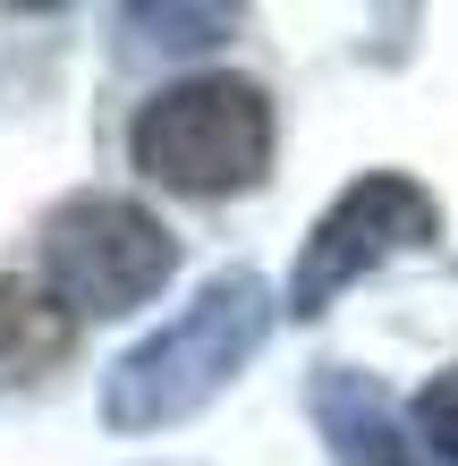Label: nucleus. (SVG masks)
<instances>
[{
	"label": "nucleus",
	"mask_w": 458,
	"mask_h": 466,
	"mask_svg": "<svg viewBox=\"0 0 458 466\" xmlns=\"http://www.w3.org/2000/svg\"><path fill=\"white\" fill-rule=\"evenodd\" d=\"M127 25L161 51H196V43H221L238 25V9H127Z\"/></svg>",
	"instance_id": "7"
},
{
	"label": "nucleus",
	"mask_w": 458,
	"mask_h": 466,
	"mask_svg": "<svg viewBox=\"0 0 458 466\" xmlns=\"http://www.w3.org/2000/svg\"><path fill=\"white\" fill-rule=\"evenodd\" d=\"M314 424H322V441H331L340 466H433L424 441H408L399 407L373 390L365 373H348V365L314 373Z\"/></svg>",
	"instance_id": "5"
},
{
	"label": "nucleus",
	"mask_w": 458,
	"mask_h": 466,
	"mask_svg": "<svg viewBox=\"0 0 458 466\" xmlns=\"http://www.w3.org/2000/svg\"><path fill=\"white\" fill-rule=\"evenodd\" d=\"M76 339V314L51 297L43 280H25V271H0V373H43L60 365Z\"/></svg>",
	"instance_id": "6"
},
{
	"label": "nucleus",
	"mask_w": 458,
	"mask_h": 466,
	"mask_svg": "<svg viewBox=\"0 0 458 466\" xmlns=\"http://www.w3.org/2000/svg\"><path fill=\"white\" fill-rule=\"evenodd\" d=\"M416 432H424V450H433L442 466H458V365L424 381V399H416Z\"/></svg>",
	"instance_id": "8"
},
{
	"label": "nucleus",
	"mask_w": 458,
	"mask_h": 466,
	"mask_svg": "<svg viewBox=\"0 0 458 466\" xmlns=\"http://www.w3.org/2000/svg\"><path fill=\"white\" fill-rule=\"evenodd\" d=\"M178 271V238L127 196H76L43 221V289L68 314H127Z\"/></svg>",
	"instance_id": "3"
},
{
	"label": "nucleus",
	"mask_w": 458,
	"mask_h": 466,
	"mask_svg": "<svg viewBox=\"0 0 458 466\" xmlns=\"http://www.w3.org/2000/svg\"><path fill=\"white\" fill-rule=\"evenodd\" d=\"M263 331H272V289H263L255 271H221L170 331H153L145 348H127L111 365V390H102L111 432H161V424L196 416V407L263 348Z\"/></svg>",
	"instance_id": "1"
},
{
	"label": "nucleus",
	"mask_w": 458,
	"mask_h": 466,
	"mask_svg": "<svg viewBox=\"0 0 458 466\" xmlns=\"http://www.w3.org/2000/svg\"><path fill=\"white\" fill-rule=\"evenodd\" d=\"M433 238H442V204L424 196L416 178L373 170V178H357V187H348V196L314 221L306 255H298V280H289V306H298V314H322L348 280H357V271L408 255V246H433Z\"/></svg>",
	"instance_id": "4"
},
{
	"label": "nucleus",
	"mask_w": 458,
	"mask_h": 466,
	"mask_svg": "<svg viewBox=\"0 0 458 466\" xmlns=\"http://www.w3.org/2000/svg\"><path fill=\"white\" fill-rule=\"evenodd\" d=\"M127 153L178 196H229V187H255L272 161V102L247 76H187L137 111Z\"/></svg>",
	"instance_id": "2"
}]
</instances>
